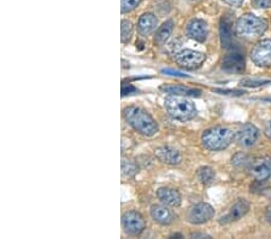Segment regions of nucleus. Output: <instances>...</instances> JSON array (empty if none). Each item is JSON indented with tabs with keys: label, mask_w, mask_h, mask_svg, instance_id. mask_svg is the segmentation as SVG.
<instances>
[{
	"label": "nucleus",
	"mask_w": 271,
	"mask_h": 239,
	"mask_svg": "<svg viewBox=\"0 0 271 239\" xmlns=\"http://www.w3.org/2000/svg\"><path fill=\"white\" fill-rule=\"evenodd\" d=\"M123 114H124V119L128 125L132 126L137 133L145 137H153L159 130L155 120L142 108L132 105V107L125 108Z\"/></svg>",
	"instance_id": "obj_1"
},
{
	"label": "nucleus",
	"mask_w": 271,
	"mask_h": 239,
	"mask_svg": "<svg viewBox=\"0 0 271 239\" xmlns=\"http://www.w3.org/2000/svg\"><path fill=\"white\" fill-rule=\"evenodd\" d=\"M164 108L168 114L175 120L189 121L197 116V108L194 103L181 95H171L165 98Z\"/></svg>",
	"instance_id": "obj_2"
},
{
	"label": "nucleus",
	"mask_w": 271,
	"mask_h": 239,
	"mask_svg": "<svg viewBox=\"0 0 271 239\" xmlns=\"http://www.w3.org/2000/svg\"><path fill=\"white\" fill-rule=\"evenodd\" d=\"M234 134L232 130L223 126H216L205 130L202 135L203 147L209 151L224 150L232 144Z\"/></svg>",
	"instance_id": "obj_3"
},
{
	"label": "nucleus",
	"mask_w": 271,
	"mask_h": 239,
	"mask_svg": "<svg viewBox=\"0 0 271 239\" xmlns=\"http://www.w3.org/2000/svg\"><path fill=\"white\" fill-rule=\"evenodd\" d=\"M267 28V21L253 14L242 15L235 24L237 34L241 37H246V39H257V37H262Z\"/></svg>",
	"instance_id": "obj_4"
},
{
	"label": "nucleus",
	"mask_w": 271,
	"mask_h": 239,
	"mask_svg": "<svg viewBox=\"0 0 271 239\" xmlns=\"http://www.w3.org/2000/svg\"><path fill=\"white\" fill-rule=\"evenodd\" d=\"M175 60L181 68H185L187 70H194L202 67L203 63L206 60V55L195 51V50L186 49L175 55Z\"/></svg>",
	"instance_id": "obj_5"
},
{
	"label": "nucleus",
	"mask_w": 271,
	"mask_h": 239,
	"mask_svg": "<svg viewBox=\"0 0 271 239\" xmlns=\"http://www.w3.org/2000/svg\"><path fill=\"white\" fill-rule=\"evenodd\" d=\"M122 227L124 232L129 236H139L144 232L146 227L144 216L137 211H127L122 216Z\"/></svg>",
	"instance_id": "obj_6"
},
{
	"label": "nucleus",
	"mask_w": 271,
	"mask_h": 239,
	"mask_svg": "<svg viewBox=\"0 0 271 239\" xmlns=\"http://www.w3.org/2000/svg\"><path fill=\"white\" fill-rule=\"evenodd\" d=\"M251 58L258 67H271V39L257 42L251 51Z\"/></svg>",
	"instance_id": "obj_7"
},
{
	"label": "nucleus",
	"mask_w": 271,
	"mask_h": 239,
	"mask_svg": "<svg viewBox=\"0 0 271 239\" xmlns=\"http://www.w3.org/2000/svg\"><path fill=\"white\" fill-rule=\"evenodd\" d=\"M215 215V210L207 203H198L193 205L187 213V220L192 225H203L207 222Z\"/></svg>",
	"instance_id": "obj_8"
},
{
	"label": "nucleus",
	"mask_w": 271,
	"mask_h": 239,
	"mask_svg": "<svg viewBox=\"0 0 271 239\" xmlns=\"http://www.w3.org/2000/svg\"><path fill=\"white\" fill-rule=\"evenodd\" d=\"M258 138H259V129L252 123H246L237 130L235 139L240 147H251L257 143Z\"/></svg>",
	"instance_id": "obj_9"
},
{
	"label": "nucleus",
	"mask_w": 271,
	"mask_h": 239,
	"mask_svg": "<svg viewBox=\"0 0 271 239\" xmlns=\"http://www.w3.org/2000/svg\"><path fill=\"white\" fill-rule=\"evenodd\" d=\"M250 208V202H248L246 198H239V200L232 205L229 213L220 219V225H227V223L235 222V221L240 220L242 216H245L246 214L248 213Z\"/></svg>",
	"instance_id": "obj_10"
},
{
	"label": "nucleus",
	"mask_w": 271,
	"mask_h": 239,
	"mask_svg": "<svg viewBox=\"0 0 271 239\" xmlns=\"http://www.w3.org/2000/svg\"><path fill=\"white\" fill-rule=\"evenodd\" d=\"M222 68L229 74H242L246 68L245 56L242 52L234 51L227 55L225 58L223 59Z\"/></svg>",
	"instance_id": "obj_11"
},
{
	"label": "nucleus",
	"mask_w": 271,
	"mask_h": 239,
	"mask_svg": "<svg viewBox=\"0 0 271 239\" xmlns=\"http://www.w3.org/2000/svg\"><path fill=\"white\" fill-rule=\"evenodd\" d=\"M248 170L255 180H268L271 178V158H257L250 163Z\"/></svg>",
	"instance_id": "obj_12"
},
{
	"label": "nucleus",
	"mask_w": 271,
	"mask_h": 239,
	"mask_svg": "<svg viewBox=\"0 0 271 239\" xmlns=\"http://www.w3.org/2000/svg\"><path fill=\"white\" fill-rule=\"evenodd\" d=\"M187 34L190 39L195 40L198 42L206 41L207 35H209V27L207 23L203 19L194 18L188 23Z\"/></svg>",
	"instance_id": "obj_13"
},
{
	"label": "nucleus",
	"mask_w": 271,
	"mask_h": 239,
	"mask_svg": "<svg viewBox=\"0 0 271 239\" xmlns=\"http://www.w3.org/2000/svg\"><path fill=\"white\" fill-rule=\"evenodd\" d=\"M157 197L163 204L168 205V207L176 208L180 207L182 198H181L180 192L175 188L170 187H160L157 190Z\"/></svg>",
	"instance_id": "obj_14"
},
{
	"label": "nucleus",
	"mask_w": 271,
	"mask_h": 239,
	"mask_svg": "<svg viewBox=\"0 0 271 239\" xmlns=\"http://www.w3.org/2000/svg\"><path fill=\"white\" fill-rule=\"evenodd\" d=\"M155 157L160 161V162L165 163V165H179L182 160L181 153L174 147H160L155 150Z\"/></svg>",
	"instance_id": "obj_15"
},
{
	"label": "nucleus",
	"mask_w": 271,
	"mask_h": 239,
	"mask_svg": "<svg viewBox=\"0 0 271 239\" xmlns=\"http://www.w3.org/2000/svg\"><path fill=\"white\" fill-rule=\"evenodd\" d=\"M151 215H152L153 220L155 222L160 223V225H171L174 222V214L171 213V210L168 209V205H160L154 204L151 207Z\"/></svg>",
	"instance_id": "obj_16"
},
{
	"label": "nucleus",
	"mask_w": 271,
	"mask_h": 239,
	"mask_svg": "<svg viewBox=\"0 0 271 239\" xmlns=\"http://www.w3.org/2000/svg\"><path fill=\"white\" fill-rule=\"evenodd\" d=\"M160 91L171 95H181V97H200L202 94L200 90L190 89L182 85H162Z\"/></svg>",
	"instance_id": "obj_17"
},
{
	"label": "nucleus",
	"mask_w": 271,
	"mask_h": 239,
	"mask_svg": "<svg viewBox=\"0 0 271 239\" xmlns=\"http://www.w3.org/2000/svg\"><path fill=\"white\" fill-rule=\"evenodd\" d=\"M158 26V18L154 14H151V12H146V14L142 15L139 19V23H137V28L139 32L142 35L147 37V35L152 34L154 32L155 28Z\"/></svg>",
	"instance_id": "obj_18"
},
{
	"label": "nucleus",
	"mask_w": 271,
	"mask_h": 239,
	"mask_svg": "<svg viewBox=\"0 0 271 239\" xmlns=\"http://www.w3.org/2000/svg\"><path fill=\"white\" fill-rule=\"evenodd\" d=\"M220 41H222L223 47L225 49H232L233 47V30L232 26L227 19L223 18L220 24Z\"/></svg>",
	"instance_id": "obj_19"
},
{
	"label": "nucleus",
	"mask_w": 271,
	"mask_h": 239,
	"mask_svg": "<svg viewBox=\"0 0 271 239\" xmlns=\"http://www.w3.org/2000/svg\"><path fill=\"white\" fill-rule=\"evenodd\" d=\"M172 30H174V21H167L162 24L155 33V44L157 45H164L167 42V40L169 39V37L171 35Z\"/></svg>",
	"instance_id": "obj_20"
},
{
	"label": "nucleus",
	"mask_w": 271,
	"mask_h": 239,
	"mask_svg": "<svg viewBox=\"0 0 271 239\" xmlns=\"http://www.w3.org/2000/svg\"><path fill=\"white\" fill-rule=\"evenodd\" d=\"M137 172H139V168H137V165H135L133 161L123 158L122 160V177L123 178H125V179H129V178L135 177Z\"/></svg>",
	"instance_id": "obj_21"
},
{
	"label": "nucleus",
	"mask_w": 271,
	"mask_h": 239,
	"mask_svg": "<svg viewBox=\"0 0 271 239\" xmlns=\"http://www.w3.org/2000/svg\"><path fill=\"white\" fill-rule=\"evenodd\" d=\"M197 177L200 183L207 185V184L212 183V180L215 179V170L211 167H202L198 169Z\"/></svg>",
	"instance_id": "obj_22"
},
{
	"label": "nucleus",
	"mask_w": 271,
	"mask_h": 239,
	"mask_svg": "<svg viewBox=\"0 0 271 239\" xmlns=\"http://www.w3.org/2000/svg\"><path fill=\"white\" fill-rule=\"evenodd\" d=\"M133 37V24L132 22L127 21H122L120 23V40H122L123 44H128L130 41Z\"/></svg>",
	"instance_id": "obj_23"
},
{
	"label": "nucleus",
	"mask_w": 271,
	"mask_h": 239,
	"mask_svg": "<svg viewBox=\"0 0 271 239\" xmlns=\"http://www.w3.org/2000/svg\"><path fill=\"white\" fill-rule=\"evenodd\" d=\"M141 2L142 0H120V9L123 14H127L136 9Z\"/></svg>",
	"instance_id": "obj_24"
},
{
	"label": "nucleus",
	"mask_w": 271,
	"mask_h": 239,
	"mask_svg": "<svg viewBox=\"0 0 271 239\" xmlns=\"http://www.w3.org/2000/svg\"><path fill=\"white\" fill-rule=\"evenodd\" d=\"M233 165L237 168H242V167H246V165L250 163V160H248L247 156L245 155V153H237V155L233 157Z\"/></svg>",
	"instance_id": "obj_25"
},
{
	"label": "nucleus",
	"mask_w": 271,
	"mask_h": 239,
	"mask_svg": "<svg viewBox=\"0 0 271 239\" xmlns=\"http://www.w3.org/2000/svg\"><path fill=\"white\" fill-rule=\"evenodd\" d=\"M267 84H270V81H267V80H250V79H245L241 81V85L245 87H259Z\"/></svg>",
	"instance_id": "obj_26"
},
{
	"label": "nucleus",
	"mask_w": 271,
	"mask_h": 239,
	"mask_svg": "<svg viewBox=\"0 0 271 239\" xmlns=\"http://www.w3.org/2000/svg\"><path fill=\"white\" fill-rule=\"evenodd\" d=\"M215 92L220 93V94H225V95H242L245 94V91L240 90H222V89H216L213 90Z\"/></svg>",
	"instance_id": "obj_27"
},
{
	"label": "nucleus",
	"mask_w": 271,
	"mask_h": 239,
	"mask_svg": "<svg viewBox=\"0 0 271 239\" xmlns=\"http://www.w3.org/2000/svg\"><path fill=\"white\" fill-rule=\"evenodd\" d=\"M252 4L257 9H270L271 0H252Z\"/></svg>",
	"instance_id": "obj_28"
},
{
	"label": "nucleus",
	"mask_w": 271,
	"mask_h": 239,
	"mask_svg": "<svg viewBox=\"0 0 271 239\" xmlns=\"http://www.w3.org/2000/svg\"><path fill=\"white\" fill-rule=\"evenodd\" d=\"M136 92H139L136 89H135L133 85H123L122 86V95L124 97V95H127V94H132V93H136Z\"/></svg>",
	"instance_id": "obj_29"
},
{
	"label": "nucleus",
	"mask_w": 271,
	"mask_h": 239,
	"mask_svg": "<svg viewBox=\"0 0 271 239\" xmlns=\"http://www.w3.org/2000/svg\"><path fill=\"white\" fill-rule=\"evenodd\" d=\"M162 73H165V74H167V75H172V76H181V77L187 76V75L182 74V73L175 72V70H171V69H163Z\"/></svg>",
	"instance_id": "obj_30"
},
{
	"label": "nucleus",
	"mask_w": 271,
	"mask_h": 239,
	"mask_svg": "<svg viewBox=\"0 0 271 239\" xmlns=\"http://www.w3.org/2000/svg\"><path fill=\"white\" fill-rule=\"evenodd\" d=\"M228 5L234 7H240L243 4V0H224Z\"/></svg>",
	"instance_id": "obj_31"
},
{
	"label": "nucleus",
	"mask_w": 271,
	"mask_h": 239,
	"mask_svg": "<svg viewBox=\"0 0 271 239\" xmlns=\"http://www.w3.org/2000/svg\"><path fill=\"white\" fill-rule=\"evenodd\" d=\"M264 133L265 135H267L268 138L271 140V120L268 121L267 125H265V128H264Z\"/></svg>",
	"instance_id": "obj_32"
},
{
	"label": "nucleus",
	"mask_w": 271,
	"mask_h": 239,
	"mask_svg": "<svg viewBox=\"0 0 271 239\" xmlns=\"http://www.w3.org/2000/svg\"><path fill=\"white\" fill-rule=\"evenodd\" d=\"M265 219H267L268 222L271 225V202L268 204L267 210H265Z\"/></svg>",
	"instance_id": "obj_33"
},
{
	"label": "nucleus",
	"mask_w": 271,
	"mask_h": 239,
	"mask_svg": "<svg viewBox=\"0 0 271 239\" xmlns=\"http://www.w3.org/2000/svg\"><path fill=\"white\" fill-rule=\"evenodd\" d=\"M190 237L192 238H211L210 236L204 235V233H193V235H190Z\"/></svg>",
	"instance_id": "obj_34"
}]
</instances>
